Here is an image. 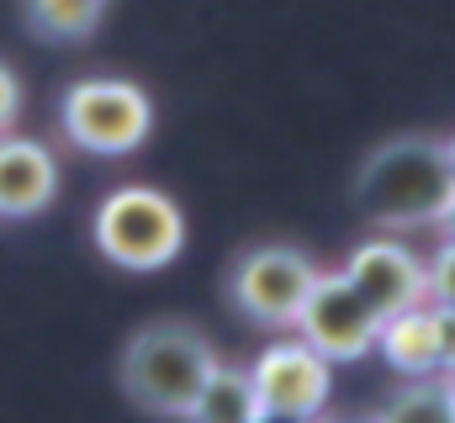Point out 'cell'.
<instances>
[{
  "label": "cell",
  "mask_w": 455,
  "mask_h": 423,
  "mask_svg": "<svg viewBox=\"0 0 455 423\" xmlns=\"http://www.w3.org/2000/svg\"><path fill=\"white\" fill-rule=\"evenodd\" d=\"M455 196V170L445 138L403 132L365 154L355 170V207L376 233H408L435 227Z\"/></svg>",
  "instance_id": "1"
},
{
  "label": "cell",
  "mask_w": 455,
  "mask_h": 423,
  "mask_svg": "<svg viewBox=\"0 0 455 423\" xmlns=\"http://www.w3.org/2000/svg\"><path fill=\"white\" fill-rule=\"evenodd\" d=\"M212 365H218V349L202 328H191L180 317H154L127 339V349L116 360V381L132 408H143L154 419H186V408L202 392Z\"/></svg>",
  "instance_id": "2"
},
{
  "label": "cell",
  "mask_w": 455,
  "mask_h": 423,
  "mask_svg": "<svg viewBox=\"0 0 455 423\" xmlns=\"http://www.w3.org/2000/svg\"><path fill=\"white\" fill-rule=\"evenodd\" d=\"M91 233L116 270H164L186 249V212L154 186H116L101 202Z\"/></svg>",
  "instance_id": "3"
},
{
  "label": "cell",
  "mask_w": 455,
  "mask_h": 423,
  "mask_svg": "<svg viewBox=\"0 0 455 423\" xmlns=\"http://www.w3.org/2000/svg\"><path fill=\"white\" fill-rule=\"evenodd\" d=\"M59 122L80 154L122 159L154 132V101L132 80H75L59 101Z\"/></svg>",
  "instance_id": "4"
},
{
  "label": "cell",
  "mask_w": 455,
  "mask_h": 423,
  "mask_svg": "<svg viewBox=\"0 0 455 423\" xmlns=\"http://www.w3.org/2000/svg\"><path fill=\"white\" fill-rule=\"evenodd\" d=\"M318 281V265L291 243H254L228 270V297L254 328H291L307 291Z\"/></svg>",
  "instance_id": "5"
},
{
  "label": "cell",
  "mask_w": 455,
  "mask_h": 423,
  "mask_svg": "<svg viewBox=\"0 0 455 423\" xmlns=\"http://www.w3.org/2000/svg\"><path fill=\"white\" fill-rule=\"evenodd\" d=\"M291 328H297L302 344H313L329 365H339V360H360V355L376 349L381 317H376V307L344 281L339 270H334V275L318 270V281H313V291H307V302H302V313H297Z\"/></svg>",
  "instance_id": "6"
},
{
  "label": "cell",
  "mask_w": 455,
  "mask_h": 423,
  "mask_svg": "<svg viewBox=\"0 0 455 423\" xmlns=\"http://www.w3.org/2000/svg\"><path fill=\"white\" fill-rule=\"evenodd\" d=\"M339 275L365 297V302H371V307H376V317H392V313H403V307L429 302L424 259H419L397 233H376V238L355 243Z\"/></svg>",
  "instance_id": "7"
},
{
  "label": "cell",
  "mask_w": 455,
  "mask_h": 423,
  "mask_svg": "<svg viewBox=\"0 0 455 423\" xmlns=\"http://www.w3.org/2000/svg\"><path fill=\"white\" fill-rule=\"evenodd\" d=\"M249 387H254L259 408H275V413H323V403L334 392V365L313 344L286 339V344H270V349L254 355Z\"/></svg>",
  "instance_id": "8"
},
{
  "label": "cell",
  "mask_w": 455,
  "mask_h": 423,
  "mask_svg": "<svg viewBox=\"0 0 455 423\" xmlns=\"http://www.w3.org/2000/svg\"><path fill=\"white\" fill-rule=\"evenodd\" d=\"M59 196V164L48 143L0 132V217H37Z\"/></svg>",
  "instance_id": "9"
},
{
  "label": "cell",
  "mask_w": 455,
  "mask_h": 423,
  "mask_svg": "<svg viewBox=\"0 0 455 423\" xmlns=\"http://www.w3.org/2000/svg\"><path fill=\"white\" fill-rule=\"evenodd\" d=\"M376 349H381V360H387L397 376H435V371H440V339H435V313H429V302L381 317Z\"/></svg>",
  "instance_id": "10"
},
{
  "label": "cell",
  "mask_w": 455,
  "mask_h": 423,
  "mask_svg": "<svg viewBox=\"0 0 455 423\" xmlns=\"http://www.w3.org/2000/svg\"><path fill=\"white\" fill-rule=\"evenodd\" d=\"M254 413H259V397H254V387H249V371L218 360V365L207 371L202 392L191 397L186 423H249Z\"/></svg>",
  "instance_id": "11"
},
{
  "label": "cell",
  "mask_w": 455,
  "mask_h": 423,
  "mask_svg": "<svg viewBox=\"0 0 455 423\" xmlns=\"http://www.w3.org/2000/svg\"><path fill=\"white\" fill-rule=\"evenodd\" d=\"M381 423H455V397L445 371L435 376H408L387 403H381Z\"/></svg>",
  "instance_id": "12"
},
{
  "label": "cell",
  "mask_w": 455,
  "mask_h": 423,
  "mask_svg": "<svg viewBox=\"0 0 455 423\" xmlns=\"http://www.w3.org/2000/svg\"><path fill=\"white\" fill-rule=\"evenodd\" d=\"M107 0H21V16L48 43H80L96 32Z\"/></svg>",
  "instance_id": "13"
},
{
  "label": "cell",
  "mask_w": 455,
  "mask_h": 423,
  "mask_svg": "<svg viewBox=\"0 0 455 423\" xmlns=\"http://www.w3.org/2000/svg\"><path fill=\"white\" fill-rule=\"evenodd\" d=\"M424 281H429V307H455V243L440 238L435 259L424 265Z\"/></svg>",
  "instance_id": "14"
},
{
  "label": "cell",
  "mask_w": 455,
  "mask_h": 423,
  "mask_svg": "<svg viewBox=\"0 0 455 423\" xmlns=\"http://www.w3.org/2000/svg\"><path fill=\"white\" fill-rule=\"evenodd\" d=\"M16 116H21V80L11 64H0V132H11Z\"/></svg>",
  "instance_id": "15"
},
{
  "label": "cell",
  "mask_w": 455,
  "mask_h": 423,
  "mask_svg": "<svg viewBox=\"0 0 455 423\" xmlns=\"http://www.w3.org/2000/svg\"><path fill=\"white\" fill-rule=\"evenodd\" d=\"M435 313V339H440V371H455V307H429Z\"/></svg>",
  "instance_id": "16"
},
{
  "label": "cell",
  "mask_w": 455,
  "mask_h": 423,
  "mask_svg": "<svg viewBox=\"0 0 455 423\" xmlns=\"http://www.w3.org/2000/svg\"><path fill=\"white\" fill-rule=\"evenodd\" d=\"M249 423H318V413H275V408H259Z\"/></svg>",
  "instance_id": "17"
},
{
  "label": "cell",
  "mask_w": 455,
  "mask_h": 423,
  "mask_svg": "<svg viewBox=\"0 0 455 423\" xmlns=\"http://www.w3.org/2000/svg\"><path fill=\"white\" fill-rule=\"evenodd\" d=\"M435 227H440V238H451V243H455V196H451V207L440 212V222H435Z\"/></svg>",
  "instance_id": "18"
},
{
  "label": "cell",
  "mask_w": 455,
  "mask_h": 423,
  "mask_svg": "<svg viewBox=\"0 0 455 423\" xmlns=\"http://www.w3.org/2000/svg\"><path fill=\"white\" fill-rule=\"evenodd\" d=\"M318 423H381V419H376V413H344V419H323V413H318Z\"/></svg>",
  "instance_id": "19"
},
{
  "label": "cell",
  "mask_w": 455,
  "mask_h": 423,
  "mask_svg": "<svg viewBox=\"0 0 455 423\" xmlns=\"http://www.w3.org/2000/svg\"><path fill=\"white\" fill-rule=\"evenodd\" d=\"M445 148H451V170H455V138H445Z\"/></svg>",
  "instance_id": "20"
},
{
  "label": "cell",
  "mask_w": 455,
  "mask_h": 423,
  "mask_svg": "<svg viewBox=\"0 0 455 423\" xmlns=\"http://www.w3.org/2000/svg\"><path fill=\"white\" fill-rule=\"evenodd\" d=\"M445 381H451V397H455V371H451V376H445Z\"/></svg>",
  "instance_id": "21"
}]
</instances>
